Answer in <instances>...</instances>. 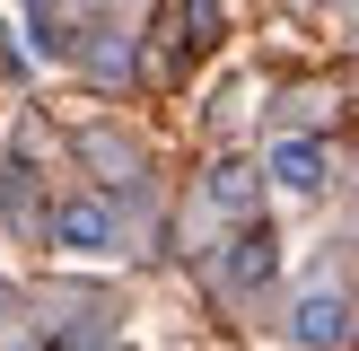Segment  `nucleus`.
I'll use <instances>...</instances> for the list:
<instances>
[{
  "label": "nucleus",
  "mask_w": 359,
  "mask_h": 351,
  "mask_svg": "<svg viewBox=\"0 0 359 351\" xmlns=\"http://www.w3.org/2000/svg\"><path fill=\"white\" fill-rule=\"evenodd\" d=\"M44 237L62 246V255H123V211L114 202H97V193H70V202H53V220H44Z\"/></svg>",
  "instance_id": "1"
},
{
  "label": "nucleus",
  "mask_w": 359,
  "mask_h": 351,
  "mask_svg": "<svg viewBox=\"0 0 359 351\" xmlns=\"http://www.w3.org/2000/svg\"><path fill=\"white\" fill-rule=\"evenodd\" d=\"M290 343H298V351H342V343H351V298L333 290V281L298 290V307H290Z\"/></svg>",
  "instance_id": "2"
},
{
  "label": "nucleus",
  "mask_w": 359,
  "mask_h": 351,
  "mask_svg": "<svg viewBox=\"0 0 359 351\" xmlns=\"http://www.w3.org/2000/svg\"><path fill=\"white\" fill-rule=\"evenodd\" d=\"M325 176H333V158H325V140H272V158H263V185H280L290 202H316L325 193Z\"/></svg>",
  "instance_id": "3"
},
{
  "label": "nucleus",
  "mask_w": 359,
  "mask_h": 351,
  "mask_svg": "<svg viewBox=\"0 0 359 351\" xmlns=\"http://www.w3.org/2000/svg\"><path fill=\"white\" fill-rule=\"evenodd\" d=\"M272 272H280V237H272V228H237L228 255H219V281H228V290H263Z\"/></svg>",
  "instance_id": "4"
},
{
  "label": "nucleus",
  "mask_w": 359,
  "mask_h": 351,
  "mask_svg": "<svg viewBox=\"0 0 359 351\" xmlns=\"http://www.w3.org/2000/svg\"><path fill=\"white\" fill-rule=\"evenodd\" d=\"M202 202L219 211V220H245V211L263 202V167H245V158H219V167H210V185H202Z\"/></svg>",
  "instance_id": "5"
}]
</instances>
